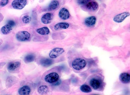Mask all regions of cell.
<instances>
[{
    "label": "cell",
    "mask_w": 130,
    "mask_h": 95,
    "mask_svg": "<svg viewBox=\"0 0 130 95\" xmlns=\"http://www.w3.org/2000/svg\"><path fill=\"white\" fill-rule=\"evenodd\" d=\"M87 65V62L85 59L82 58H77L74 60L72 63V66L74 70L79 71L83 69Z\"/></svg>",
    "instance_id": "cell-1"
},
{
    "label": "cell",
    "mask_w": 130,
    "mask_h": 95,
    "mask_svg": "<svg viewBox=\"0 0 130 95\" xmlns=\"http://www.w3.org/2000/svg\"><path fill=\"white\" fill-rule=\"evenodd\" d=\"M16 38L17 40L19 42H26L30 39V34L28 31H19L16 34Z\"/></svg>",
    "instance_id": "cell-2"
},
{
    "label": "cell",
    "mask_w": 130,
    "mask_h": 95,
    "mask_svg": "<svg viewBox=\"0 0 130 95\" xmlns=\"http://www.w3.org/2000/svg\"><path fill=\"white\" fill-rule=\"evenodd\" d=\"M27 4V0H14L12 2V7L16 9H23Z\"/></svg>",
    "instance_id": "cell-3"
},
{
    "label": "cell",
    "mask_w": 130,
    "mask_h": 95,
    "mask_svg": "<svg viewBox=\"0 0 130 95\" xmlns=\"http://www.w3.org/2000/svg\"><path fill=\"white\" fill-rule=\"evenodd\" d=\"M59 75L57 72H53L49 73L45 76L44 80L46 82L49 83H55L58 80Z\"/></svg>",
    "instance_id": "cell-4"
},
{
    "label": "cell",
    "mask_w": 130,
    "mask_h": 95,
    "mask_svg": "<svg viewBox=\"0 0 130 95\" xmlns=\"http://www.w3.org/2000/svg\"><path fill=\"white\" fill-rule=\"evenodd\" d=\"M64 51L62 48L56 47L51 51L49 53L50 57L52 59L56 58L61 55Z\"/></svg>",
    "instance_id": "cell-5"
},
{
    "label": "cell",
    "mask_w": 130,
    "mask_h": 95,
    "mask_svg": "<svg viewBox=\"0 0 130 95\" xmlns=\"http://www.w3.org/2000/svg\"><path fill=\"white\" fill-rule=\"evenodd\" d=\"M130 15L129 12H125L116 15L113 18V21L116 23H121Z\"/></svg>",
    "instance_id": "cell-6"
},
{
    "label": "cell",
    "mask_w": 130,
    "mask_h": 95,
    "mask_svg": "<svg viewBox=\"0 0 130 95\" xmlns=\"http://www.w3.org/2000/svg\"><path fill=\"white\" fill-rule=\"evenodd\" d=\"M53 18V15L52 13H47L44 14L41 18V21L45 24H50Z\"/></svg>",
    "instance_id": "cell-7"
},
{
    "label": "cell",
    "mask_w": 130,
    "mask_h": 95,
    "mask_svg": "<svg viewBox=\"0 0 130 95\" xmlns=\"http://www.w3.org/2000/svg\"><path fill=\"white\" fill-rule=\"evenodd\" d=\"M58 15L62 20H67L69 18L70 14L69 10L66 8H62L59 11Z\"/></svg>",
    "instance_id": "cell-8"
},
{
    "label": "cell",
    "mask_w": 130,
    "mask_h": 95,
    "mask_svg": "<svg viewBox=\"0 0 130 95\" xmlns=\"http://www.w3.org/2000/svg\"><path fill=\"white\" fill-rule=\"evenodd\" d=\"M96 22V18L95 16H90L86 18L85 21V24L88 27H92L95 25Z\"/></svg>",
    "instance_id": "cell-9"
},
{
    "label": "cell",
    "mask_w": 130,
    "mask_h": 95,
    "mask_svg": "<svg viewBox=\"0 0 130 95\" xmlns=\"http://www.w3.org/2000/svg\"><path fill=\"white\" fill-rule=\"evenodd\" d=\"M119 79L123 84L129 83L130 81V75L129 74L126 72H123L120 74L119 76Z\"/></svg>",
    "instance_id": "cell-10"
},
{
    "label": "cell",
    "mask_w": 130,
    "mask_h": 95,
    "mask_svg": "<svg viewBox=\"0 0 130 95\" xmlns=\"http://www.w3.org/2000/svg\"><path fill=\"white\" fill-rule=\"evenodd\" d=\"M90 84L91 86L94 90H97L99 89L101 85L100 80L95 78H93L91 79L90 81Z\"/></svg>",
    "instance_id": "cell-11"
},
{
    "label": "cell",
    "mask_w": 130,
    "mask_h": 95,
    "mask_svg": "<svg viewBox=\"0 0 130 95\" xmlns=\"http://www.w3.org/2000/svg\"><path fill=\"white\" fill-rule=\"evenodd\" d=\"M31 89L27 85H24L20 88L18 91V94L21 95H28L30 94Z\"/></svg>",
    "instance_id": "cell-12"
},
{
    "label": "cell",
    "mask_w": 130,
    "mask_h": 95,
    "mask_svg": "<svg viewBox=\"0 0 130 95\" xmlns=\"http://www.w3.org/2000/svg\"><path fill=\"white\" fill-rule=\"evenodd\" d=\"M70 26V24L67 22H62L57 23L54 26V29L56 31L66 29Z\"/></svg>",
    "instance_id": "cell-13"
},
{
    "label": "cell",
    "mask_w": 130,
    "mask_h": 95,
    "mask_svg": "<svg viewBox=\"0 0 130 95\" xmlns=\"http://www.w3.org/2000/svg\"><path fill=\"white\" fill-rule=\"evenodd\" d=\"M13 30V27L9 25L6 24L2 27L1 29V32L4 35H7L10 33Z\"/></svg>",
    "instance_id": "cell-14"
},
{
    "label": "cell",
    "mask_w": 130,
    "mask_h": 95,
    "mask_svg": "<svg viewBox=\"0 0 130 95\" xmlns=\"http://www.w3.org/2000/svg\"><path fill=\"white\" fill-rule=\"evenodd\" d=\"M36 31L38 34L42 35H48L50 33L49 29L46 26H44L37 29Z\"/></svg>",
    "instance_id": "cell-15"
},
{
    "label": "cell",
    "mask_w": 130,
    "mask_h": 95,
    "mask_svg": "<svg viewBox=\"0 0 130 95\" xmlns=\"http://www.w3.org/2000/svg\"><path fill=\"white\" fill-rule=\"evenodd\" d=\"M20 65H21V63L20 62L10 63L8 65V70L9 71H13L19 67Z\"/></svg>",
    "instance_id": "cell-16"
},
{
    "label": "cell",
    "mask_w": 130,
    "mask_h": 95,
    "mask_svg": "<svg viewBox=\"0 0 130 95\" xmlns=\"http://www.w3.org/2000/svg\"><path fill=\"white\" fill-rule=\"evenodd\" d=\"M53 60L48 58L42 59L40 61L41 65L45 67L49 66L53 64Z\"/></svg>",
    "instance_id": "cell-17"
},
{
    "label": "cell",
    "mask_w": 130,
    "mask_h": 95,
    "mask_svg": "<svg viewBox=\"0 0 130 95\" xmlns=\"http://www.w3.org/2000/svg\"><path fill=\"white\" fill-rule=\"evenodd\" d=\"M60 5V3L57 0H53L51 2L48 6V10H55L58 8Z\"/></svg>",
    "instance_id": "cell-18"
},
{
    "label": "cell",
    "mask_w": 130,
    "mask_h": 95,
    "mask_svg": "<svg viewBox=\"0 0 130 95\" xmlns=\"http://www.w3.org/2000/svg\"><path fill=\"white\" fill-rule=\"evenodd\" d=\"M99 5L95 2H91L87 3L86 7L88 9L91 10H95L98 8Z\"/></svg>",
    "instance_id": "cell-19"
},
{
    "label": "cell",
    "mask_w": 130,
    "mask_h": 95,
    "mask_svg": "<svg viewBox=\"0 0 130 95\" xmlns=\"http://www.w3.org/2000/svg\"><path fill=\"white\" fill-rule=\"evenodd\" d=\"M49 90L48 86L45 85H42L40 86L38 90V93L41 95L46 94L49 92Z\"/></svg>",
    "instance_id": "cell-20"
},
{
    "label": "cell",
    "mask_w": 130,
    "mask_h": 95,
    "mask_svg": "<svg viewBox=\"0 0 130 95\" xmlns=\"http://www.w3.org/2000/svg\"><path fill=\"white\" fill-rule=\"evenodd\" d=\"M80 90L82 92L85 93H89L92 91V89L90 87L86 84H83L80 87Z\"/></svg>",
    "instance_id": "cell-21"
},
{
    "label": "cell",
    "mask_w": 130,
    "mask_h": 95,
    "mask_svg": "<svg viewBox=\"0 0 130 95\" xmlns=\"http://www.w3.org/2000/svg\"><path fill=\"white\" fill-rule=\"evenodd\" d=\"M35 59V56L34 54H28L24 58V61L26 63L32 62H33Z\"/></svg>",
    "instance_id": "cell-22"
},
{
    "label": "cell",
    "mask_w": 130,
    "mask_h": 95,
    "mask_svg": "<svg viewBox=\"0 0 130 95\" xmlns=\"http://www.w3.org/2000/svg\"><path fill=\"white\" fill-rule=\"evenodd\" d=\"M22 21L23 22V23L24 24H29L30 23V21H31V18L29 15H26L22 17Z\"/></svg>",
    "instance_id": "cell-23"
},
{
    "label": "cell",
    "mask_w": 130,
    "mask_h": 95,
    "mask_svg": "<svg viewBox=\"0 0 130 95\" xmlns=\"http://www.w3.org/2000/svg\"><path fill=\"white\" fill-rule=\"evenodd\" d=\"M9 0H1L0 2V6L1 7H4L8 4Z\"/></svg>",
    "instance_id": "cell-24"
},
{
    "label": "cell",
    "mask_w": 130,
    "mask_h": 95,
    "mask_svg": "<svg viewBox=\"0 0 130 95\" xmlns=\"http://www.w3.org/2000/svg\"><path fill=\"white\" fill-rule=\"evenodd\" d=\"M7 24L9 25L12 27H14L16 25L15 21L13 20H9L7 22Z\"/></svg>",
    "instance_id": "cell-25"
},
{
    "label": "cell",
    "mask_w": 130,
    "mask_h": 95,
    "mask_svg": "<svg viewBox=\"0 0 130 95\" xmlns=\"http://www.w3.org/2000/svg\"><path fill=\"white\" fill-rule=\"evenodd\" d=\"M89 1V0H77V3L80 5H83L88 3Z\"/></svg>",
    "instance_id": "cell-26"
},
{
    "label": "cell",
    "mask_w": 130,
    "mask_h": 95,
    "mask_svg": "<svg viewBox=\"0 0 130 95\" xmlns=\"http://www.w3.org/2000/svg\"><path fill=\"white\" fill-rule=\"evenodd\" d=\"M56 82H57V83H56L55 84H54V85H60V84H61V80H58L57 81H56Z\"/></svg>",
    "instance_id": "cell-27"
},
{
    "label": "cell",
    "mask_w": 130,
    "mask_h": 95,
    "mask_svg": "<svg viewBox=\"0 0 130 95\" xmlns=\"http://www.w3.org/2000/svg\"><path fill=\"white\" fill-rule=\"evenodd\" d=\"M3 19V16H2V15L1 13H0V22H1V21H2Z\"/></svg>",
    "instance_id": "cell-28"
}]
</instances>
